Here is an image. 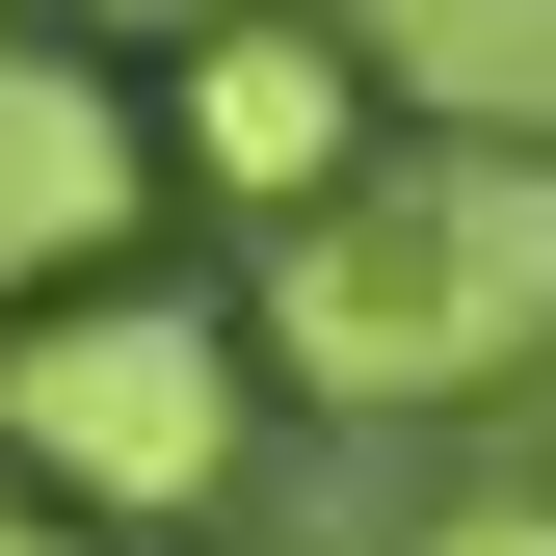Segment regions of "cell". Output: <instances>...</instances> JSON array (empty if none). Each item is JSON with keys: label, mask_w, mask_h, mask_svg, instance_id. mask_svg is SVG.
Instances as JSON below:
<instances>
[{"label": "cell", "mask_w": 556, "mask_h": 556, "mask_svg": "<svg viewBox=\"0 0 556 556\" xmlns=\"http://www.w3.org/2000/svg\"><path fill=\"white\" fill-rule=\"evenodd\" d=\"M530 344H556V132H425V160H344L265 213V371L344 425L504 397Z\"/></svg>", "instance_id": "cell-1"}, {"label": "cell", "mask_w": 556, "mask_h": 556, "mask_svg": "<svg viewBox=\"0 0 556 556\" xmlns=\"http://www.w3.org/2000/svg\"><path fill=\"white\" fill-rule=\"evenodd\" d=\"M0 477H53V504H106V530H186L239 477V318L132 292V265L0 292Z\"/></svg>", "instance_id": "cell-2"}, {"label": "cell", "mask_w": 556, "mask_h": 556, "mask_svg": "<svg viewBox=\"0 0 556 556\" xmlns=\"http://www.w3.org/2000/svg\"><path fill=\"white\" fill-rule=\"evenodd\" d=\"M160 160L213 186V213H292V186L371 160V53L292 27V0H213V27H186V80H160Z\"/></svg>", "instance_id": "cell-3"}, {"label": "cell", "mask_w": 556, "mask_h": 556, "mask_svg": "<svg viewBox=\"0 0 556 556\" xmlns=\"http://www.w3.org/2000/svg\"><path fill=\"white\" fill-rule=\"evenodd\" d=\"M132 186H160V106H106L80 27H0V292H53V265L132 239Z\"/></svg>", "instance_id": "cell-4"}, {"label": "cell", "mask_w": 556, "mask_h": 556, "mask_svg": "<svg viewBox=\"0 0 556 556\" xmlns=\"http://www.w3.org/2000/svg\"><path fill=\"white\" fill-rule=\"evenodd\" d=\"M397 132H556V0H318Z\"/></svg>", "instance_id": "cell-5"}, {"label": "cell", "mask_w": 556, "mask_h": 556, "mask_svg": "<svg viewBox=\"0 0 556 556\" xmlns=\"http://www.w3.org/2000/svg\"><path fill=\"white\" fill-rule=\"evenodd\" d=\"M397 556H556V504H530V477H477V504H425Z\"/></svg>", "instance_id": "cell-6"}, {"label": "cell", "mask_w": 556, "mask_h": 556, "mask_svg": "<svg viewBox=\"0 0 556 556\" xmlns=\"http://www.w3.org/2000/svg\"><path fill=\"white\" fill-rule=\"evenodd\" d=\"M0 556H106V504H53V477H0Z\"/></svg>", "instance_id": "cell-7"}, {"label": "cell", "mask_w": 556, "mask_h": 556, "mask_svg": "<svg viewBox=\"0 0 556 556\" xmlns=\"http://www.w3.org/2000/svg\"><path fill=\"white\" fill-rule=\"evenodd\" d=\"M53 27H80V53H106V27H132V53H186V27H213V0H53Z\"/></svg>", "instance_id": "cell-8"}]
</instances>
